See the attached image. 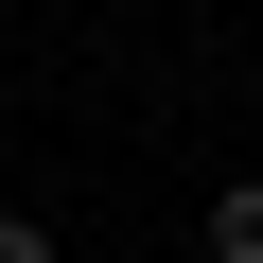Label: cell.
Listing matches in <instances>:
<instances>
[{
  "label": "cell",
  "mask_w": 263,
  "mask_h": 263,
  "mask_svg": "<svg viewBox=\"0 0 263 263\" xmlns=\"http://www.w3.org/2000/svg\"><path fill=\"white\" fill-rule=\"evenodd\" d=\"M211 263H263V176H228V193H211Z\"/></svg>",
  "instance_id": "6da1fadb"
},
{
  "label": "cell",
  "mask_w": 263,
  "mask_h": 263,
  "mask_svg": "<svg viewBox=\"0 0 263 263\" xmlns=\"http://www.w3.org/2000/svg\"><path fill=\"white\" fill-rule=\"evenodd\" d=\"M0 263H70V246H53V228H35V211H0Z\"/></svg>",
  "instance_id": "7a4b0ae2"
}]
</instances>
